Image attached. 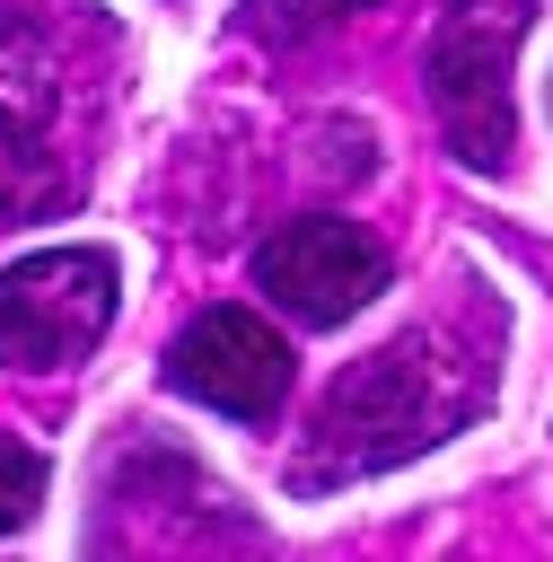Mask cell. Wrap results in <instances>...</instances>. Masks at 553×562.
I'll return each instance as SVG.
<instances>
[{
    "label": "cell",
    "mask_w": 553,
    "mask_h": 562,
    "mask_svg": "<svg viewBox=\"0 0 553 562\" xmlns=\"http://www.w3.org/2000/svg\"><path fill=\"white\" fill-rule=\"evenodd\" d=\"M263 9H281L290 26H325V18H342V9H360V0H263Z\"/></svg>",
    "instance_id": "obj_7"
},
{
    "label": "cell",
    "mask_w": 553,
    "mask_h": 562,
    "mask_svg": "<svg viewBox=\"0 0 553 562\" xmlns=\"http://www.w3.org/2000/svg\"><path fill=\"white\" fill-rule=\"evenodd\" d=\"M167 378L193 404L228 413V422H272L281 395H290V342L263 316H246V307H202L167 342Z\"/></svg>",
    "instance_id": "obj_3"
},
{
    "label": "cell",
    "mask_w": 553,
    "mask_h": 562,
    "mask_svg": "<svg viewBox=\"0 0 553 562\" xmlns=\"http://www.w3.org/2000/svg\"><path fill=\"white\" fill-rule=\"evenodd\" d=\"M430 97H439V123H448L456 158L500 167L509 158V26L456 18L430 44Z\"/></svg>",
    "instance_id": "obj_4"
},
{
    "label": "cell",
    "mask_w": 553,
    "mask_h": 562,
    "mask_svg": "<svg viewBox=\"0 0 553 562\" xmlns=\"http://www.w3.org/2000/svg\"><path fill=\"white\" fill-rule=\"evenodd\" d=\"M114 325V255L97 246H44L0 272V360L18 369H61L97 351Z\"/></svg>",
    "instance_id": "obj_1"
},
{
    "label": "cell",
    "mask_w": 553,
    "mask_h": 562,
    "mask_svg": "<svg viewBox=\"0 0 553 562\" xmlns=\"http://www.w3.org/2000/svg\"><path fill=\"white\" fill-rule=\"evenodd\" d=\"M421 378V351L404 342V351H386V360H369L360 378H342V395H334V413H325V430L334 439H360V430H386V457H404V448H421V439H439V395H404Z\"/></svg>",
    "instance_id": "obj_5"
},
{
    "label": "cell",
    "mask_w": 553,
    "mask_h": 562,
    "mask_svg": "<svg viewBox=\"0 0 553 562\" xmlns=\"http://www.w3.org/2000/svg\"><path fill=\"white\" fill-rule=\"evenodd\" d=\"M35 501H44V457H35V448H18V439H0V536H9V527H26V518H35Z\"/></svg>",
    "instance_id": "obj_6"
},
{
    "label": "cell",
    "mask_w": 553,
    "mask_h": 562,
    "mask_svg": "<svg viewBox=\"0 0 553 562\" xmlns=\"http://www.w3.org/2000/svg\"><path fill=\"white\" fill-rule=\"evenodd\" d=\"M255 290L290 325H342L386 290V246L351 220H290L255 255Z\"/></svg>",
    "instance_id": "obj_2"
}]
</instances>
